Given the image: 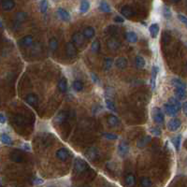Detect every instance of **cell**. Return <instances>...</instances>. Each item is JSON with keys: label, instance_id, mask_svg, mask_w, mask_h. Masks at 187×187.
<instances>
[{"label": "cell", "instance_id": "obj_17", "mask_svg": "<svg viewBox=\"0 0 187 187\" xmlns=\"http://www.w3.org/2000/svg\"><path fill=\"white\" fill-rule=\"evenodd\" d=\"M107 122H108V125L110 126H112V127H114V126H117L120 125V121L117 116H115L113 114H111L108 116V119H107Z\"/></svg>", "mask_w": 187, "mask_h": 187}, {"label": "cell", "instance_id": "obj_7", "mask_svg": "<svg viewBox=\"0 0 187 187\" xmlns=\"http://www.w3.org/2000/svg\"><path fill=\"white\" fill-rule=\"evenodd\" d=\"M129 153V146L125 141H122L118 146V153L120 156L125 157Z\"/></svg>", "mask_w": 187, "mask_h": 187}, {"label": "cell", "instance_id": "obj_31", "mask_svg": "<svg viewBox=\"0 0 187 187\" xmlns=\"http://www.w3.org/2000/svg\"><path fill=\"white\" fill-rule=\"evenodd\" d=\"M26 18H27V14L25 12L20 11L18 13H16V15H15V22L18 23H23V21H25Z\"/></svg>", "mask_w": 187, "mask_h": 187}, {"label": "cell", "instance_id": "obj_9", "mask_svg": "<svg viewBox=\"0 0 187 187\" xmlns=\"http://www.w3.org/2000/svg\"><path fill=\"white\" fill-rule=\"evenodd\" d=\"M72 43L76 46H82V44L84 43V38L82 36V33H75L72 37Z\"/></svg>", "mask_w": 187, "mask_h": 187}, {"label": "cell", "instance_id": "obj_25", "mask_svg": "<svg viewBox=\"0 0 187 187\" xmlns=\"http://www.w3.org/2000/svg\"><path fill=\"white\" fill-rule=\"evenodd\" d=\"M90 9V3L87 0H83V1H80V12L82 14L86 13Z\"/></svg>", "mask_w": 187, "mask_h": 187}, {"label": "cell", "instance_id": "obj_46", "mask_svg": "<svg viewBox=\"0 0 187 187\" xmlns=\"http://www.w3.org/2000/svg\"><path fill=\"white\" fill-rule=\"evenodd\" d=\"M109 32H110V34L112 35V36H115V35H117L118 28L116 27V26H110V29H109Z\"/></svg>", "mask_w": 187, "mask_h": 187}, {"label": "cell", "instance_id": "obj_26", "mask_svg": "<svg viewBox=\"0 0 187 187\" xmlns=\"http://www.w3.org/2000/svg\"><path fill=\"white\" fill-rule=\"evenodd\" d=\"M150 34H151V37L153 38H155L157 37L158 32H159V25L157 23H153L150 26Z\"/></svg>", "mask_w": 187, "mask_h": 187}, {"label": "cell", "instance_id": "obj_12", "mask_svg": "<svg viewBox=\"0 0 187 187\" xmlns=\"http://www.w3.org/2000/svg\"><path fill=\"white\" fill-rule=\"evenodd\" d=\"M121 13L123 17H125V18H131L132 16L135 15V11H134L133 9L129 6H123L121 9Z\"/></svg>", "mask_w": 187, "mask_h": 187}, {"label": "cell", "instance_id": "obj_27", "mask_svg": "<svg viewBox=\"0 0 187 187\" xmlns=\"http://www.w3.org/2000/svg\"><path fill=\"white\" fill-rule=\"evenodd\" d=\"M125 38H126V40L130 43H136L137 41V36L135 32H132V31H130V32H127L125 34Z\"/></svg>", "mask_w": 187, "mask_h": 187}, {"label": "cell", "instance_id": "obj_36", "mask_svg": "<svg viewBox=\"0 0 187 187\" xmlns=\"http://www.w3.org/2000/svg\"><path fill=\"white\" fill-rule=\"evenodd\" d=\"M105 103H106V107H107L110 111H114V112L117 111V109H116V107H115L114 102L112 101L111 99L106 98V99H105Z\"/></svg>", "mask_w": 187, "mask_h": 187}, {"label": "cell", "instance_id": "obj_18", "mask_svg": "<svg viewBox=\"0 0 187 187\" xmlns=\"http://www.w3.org/2000/svg\"><path fill=\"white\" fill-rule=\"evenodd\" d=\"M120 41H118L116 38H111V40H108V47L112 51H116L120 48Z\"/></svg>", "mask_w": 187, "mask_h": 187}, {"label": "cell", "instance_id": "obj_23", "mask_svg": "<svg viewBox=\"0 0 187 187\" xmlns=\"http://www.w3.org/2000/svg\"><path fill=\"white\" fill-rule=\"evenodd\" d=\"M57 87L60 92L62 93H66V90H68V82H66V80L65 78H62V79L59 80L58 84H57Z\"/></svg>", "mask_w": 187, "mask_h": 187}, {"label": "cell", "instance_id": "obj_8", "mask_svg": "<svg viewBox=\"0 0 187 187\" xmlns=\"http://www.w3.org/2000/svg\"><path fill=\"white\" fill-rule=\"evenodd\" d=\"M57 15L59 17V19H61L62 21H65V22H68V21L70 20L69 12L63 8H59L57 9Z\"/></svg>", "mask_w": 187, "mask_h": 187}, {"label": "cell", "instance_id": "obj_19", "mask_svg": "<svg viewBox=\"0 0 187 187\" xmlns=\"http://www.w3.org/2000/svg\"><path fill=\"white\" fill-rule=\"evenodd\" d=\"M157 74H158V68L155 65H153V68H151V84L153 90H154L155 88V80H156Z\"/></svg>", "mask_w": 187, "mask_h": 187}, {"label": "cell", "instance_id": "obj_49", "mask_svg": "<svg viewBox=\"0 0 187 187\" xmlns=\"http://www.w3.org/2000/svg\"><path fill=\"white\" fill-rule=\"evenodd\" d=\"M163 41L165 43H168L169 41H170V36L168 34V33H164L163 35Z\"/></svg>", "mask_w": 187, "mask_h": 187}, {"label": "cell", "instance_id": "obj_20", "mask_svg": "<svg viewBox=\"0 0 187 187\" xmlns=\"http://www.w3.org/2000/svg\"><path fill=\"white\" fill-rule=\"evenodd\" d=\"M115 65L119 69H125L127 66V60L125 57H119L115 61Z\"/></svg>", "mask_w": 187, "mask_h": 187}, {"label": "cell", "instance_id": "obj_54", "mask_svg": "<svg viewBox=\"0 0 187 187\" xmlns=\"http://www.w3.org/2000/svg\"><path fill=\"white\" fill-rule=\"evenodd\" d=\"M23 147L25 148L24 150H26V151H29V150H30V147H29V145H28V144H23Z\"/></svg>", "mask_w": 187, "mask_h": 187}, {"label": "cell", "instance_id": "obj_33", "mask_svg": "<svg viewBox=\"0 0 187 187\" xmlns=\"http://www.w3.org/2000/svg\"><path fill=\"white\" fill-rule=\"evenodd\" d=\"M112 66H113V60H112V58H110V57H109V58H105L104 64H103L104 70L108 71V70H110L112 68Z\"/></svg>", "mask_w": 187, "mask_h": 187}, {"label": "cell", "instance_id": "obj_29", "mask_svg": "<svg viewBox=\"0 0 187 187\" xmlns=\"http://www.w3.org/2000/svg\"><path fill=\"white\" fill-rule=\"evenodd\" d=\"M99 9L102 12H105V13H110L111 11V6L109 5L106 1H101L99 3Z\"/></svg>", "mask_w": 187, "mask_h": 187}, {"label": "cell", "instance_id": "obj_55", "mask_svg": "<svg viewBox=\"0 0 187 187\" xmlns=\"http://www.w3.org/2000/svg\"><path fill=\"white\" fill-rule=\"evenodd\" d=\"M0 28H3V23H2L1 19H0Z\"/></svg>", "mask_w": 187, "mask_h": 187}, {"label": "cell", "instance_id": "obj_32", "mask_svg": "<svg viewBox=\"0 0 187 187\" xmlns=\"http://www.w3.org/2000/svg\"><path fill=\"white\" fill-rule=\"evenodd\" d=\"M135 62H136V66H137L139 68H144V66H145V65H146L145 59H144L142 56H139V55L136 56Z\"/></svg>", "mask_w": 187, "mask_h": 187}, {"label": "cell", "instance_id": "obj_21", "mask_svg": "<svg viewBox=\"0 0 187 187\" xmlns=\"http://www.w3.org/2000/svg\"><path fill=\"white\" fill-rule=\"evenodd\" d=\"M171 84L176 88V89H183V90L186 89L185 83L183 82H182V80H179V79H172L171 80Z\"/></svg>", "mask_w": 187, "mask_h": 187}, {"label": "cell", "instance_id": "obj_38", "mask_svg": "<svg viewBox=\"0 0 187 187\" xmlns=\"http://www.w3.org/2000/svg\"><path fill=\"white\" fill-rule=\"evenodd\" d=\"M49 47H50L51 51L54 52L58 49V41L55 38H52L50 41H49Z\"/></svg>", "mask_w": 187, "mask_h": 187}, {"label": "cell", "instance_id": "obj_43", "mask_svg": "<svg viewBox=\"0 0 187 187\" xmlns=\"http://www.w3.org/2000/svg\"><path fill=\"white\" fill-rule=\"evenodd\" d=\"M103 137H106L107 139H110V140H115V139H118V135H116L114 133H104L103 134Z\"/></svg>", "mask_w": 187, "mask_h": 187}, {"label": "cell", "instance_id": "obj_41", "mask_svg": "<svg viewBox=\"0 0 187 187\" xmlns=\"http://www.w3.org/2000/svg\"><path fill=\"white\" fill-rule=\"evenodd\" d=\"M99 49H100V43L98 40H95L93 41V43L91 45V51L97 54V52H99Z\"/></svg>", "mask_w": 187, "mask_h": 187}, {"label": "cell", "instance_id": "obj_37", "mask_svg": "<svg viewBox=\"0 0 187 187\" xmlns=\"http://www.w3.org/2000/svg\"><path fill=\"white\" fill-rule=\"evenodd\" d=\"M72 87L76 92H80V91H82V89H83V83L80 82V80H74V82H73Z\"/></svg>", "mask_w": 187, "mask_h": 187}, {"label": "cell", "instance_id": "obj_22", "mask_svg": "<svg viewBox=\"0 0 187 187\" xmlns=\"http://www.w3.org/2000/svg\"><path fill=\"white\" fill-rule=\"evenodd\" d=\"M150 141H151V136H145L139 139V141L137 143V146L140 148V149H142V148L145 147Z\"/></svg>", "mask_w": 187, "mask_h": 187}, {"label": "cell", "instance_id": "obj_4", "mask_svg": "<svg viewBox=\"0 0 187 187\" xmlns=\"http://www.w3.org/2000/svg\"><path fill=\"white\" fill-rule=\"evenodd\" d=\"M181 125H182V123L179 119H171L170 121L168 123V128L169 131H171V132L177 131V130L181 127Z\"/></svg>", "mask_w": 187, "mask_h": 187}, {"label": "cell", "instance_id": "obj_24", "mask_svg": "<svg viewBox=\"0 0 187 187\" xmlns=\"http://www.w3.org/2000/svg\"><path fill=\"white\" fill-rule=\"evenodd\" d=\"M125 185L126 186L133 187L134 185H135V183H136V177L133 174L126 175L125 176Z\"/></svg>", "mask_w": 187, "mask_h": 187}, {"label": "cell", "instance_id": "obj_15", "mask_svg": "<svg viewBox=\"0 0 187 187\" xmlns=\"http://www.w3.org/2000/svg\"><path fill=\"white\" fill-rule=\"evenodd\" d=\"M10 159L15 163H22L23 161V155L20 153L19 151H13L11 153H10Z\"/></svg>", "mask_w": 187, "mask_h": 187}, {"label": "cell", "instance_id": "obj_47", "mask_svg": "<svg viewBox=\"0 0 187 187\" xmlns=\"http://www.w3.org/2000/svg\"><path fill=\"white\" fill-rule=\"evenodd\" d=\"M91 79L95 83H97V84L99 83V79H98V77L95 73H91Z\"/></svg>", "mask_w": 187, "mask_h": 187}, {"label": "cell", "instance_id": "obj_13", "mask_svg": "<svg viewBox=\"0 0 187 187\" xmlns=\"http://www.w3.org/2000/svg\"><path fill=\"white\" fill-rule=\"evenodd\" d=\"M68 155H69L68 151L65 149V148L59 149V150H57V151H56V157L61 161H66L68 158Z\"/></svg>", "mask_w": 187, "mask_h": 187}, {"label": "cell", "instance_id": "obj_1", "mask_svg": "<svg viewBox=\"0 0 187 187\" xmlns=\"http://www.w3.org/2000/svg\"><path fill=\"white\" fill-rule=\"evenodd\" d=\"M88 168V165L85 161L82 158H76L75 162H74V171L77 174L83 173L84 171H86V169Z\"/></svg>", "mask_w": 187, "mask_h": 187}, {"label": "cell", "instance_id": "obj_48", "mask_svg": "<svg viewBox=\"0 0 187 187\" xmlns=\"http://www.w3.org/2000/svg\"><path fill=\"white\" fill-rule=\"evenodd\" d=\"M178 19L181 21L182 23H184V24L187 23V18L184 15H182V14H178Z\"/></svg>", "mask_w": 187, "mask_h": 187}, {"label": "cell", "instance_id": "obj_56", "mask_svg": "<svg viewBox=\"0 0 187 187\" xmlns=\"http://www.w3.org/2000/svg\"><path fill=\"white\" fill-rule=\"evenodd\" d=\"M51 187H52V186H51Z\"/></svg>", "mask_w": 187, "mask_h": 187}, {"label": "cell", "instance_id": "obj_30", "mask_svg": "<svg viewBox=\"0 0 187 187\" xmlns=\"http://www.w3.org/2000/svg\"><path fill=\"white\" fill-rule=\"evenodd\" d=\"M25 101L27 102L28 104H30V105H36L38 102V97L36 96V95L29 94V95H28V96L26 97Z\"/></svg>", "mask_w": 187, "mask_h": 187}, {"label": "cell", "instance_id": "obj_16", "mask_svg": "<svg viewBox=\"0 0 187 187\" xmlns=\"http://www.w3.org/2000/svg\"><path fill=\"white\" fill-rule=\"evenodd\" d=\"M95 34H96V31H95L94 28L91 27V26H88L83 30L82 36H83V38H87V40H90V38L95 37Z\"/></svg>", "mask_w": 187, "mask_h": 187}, {"label": "cell", "instance_id": "obj_53", "mask_svg": "<svg viewBox=\"0 0 187 187\" xmlns=\"http://www.w3.org/2000/svg\"><path fill=\"white\" fill-rule=\"evenodd\" d=\"M186 106H187L186 102H184V103H183V104L182 105V110H183V113H184V114H186V112H187V111H186Z\"/></svg>", "mask_w": 187, "mask_h": 187}, {"label": "cell", "instance_id": "obj_28", "mask_svg": "<svg viewBox=\"0 0 187 187\" xmlns=\"http://www.w3.org/2000/svg\"><path fill=\"white\" fill-rule=\"evenodd\" d=\"M0 139H1V141L4 144H6V145H12V143H13L11 137L6 133H2L1 135H0Z\"/></svg>", "mask_w": 187, "mask_h": 187}, {"label": "cell", "instance_id": "obj_10", "mask_svg": "<svg viewBox=\"0 0 187 187\" xmlns=\"http://www.w3.org/2000/svg\"><path fill=\"white\" fill-rule=\"evenodd\" d=\"M164 108H165V111H166V113H167L168 115L169 116H176L178 114V112H179V110L176 107H174V106H172L171 104H165L164 106Z\"/></svg>", "mask_w": 187, "mask_h": 187}, {"label": "cell", "instance_id": "obj_44", "mask_svg": "<svg viewBox=\"0 0 187 187\" xmlns=\"http://www.w3.org/2000/svg\"><path fill=\"white\" fill-rule=\"evenodd\" d=\"M163 14L166 19H170L171 18V10L168 6H165L163 8Z\"/></svg>", "mask_w": 187, "mask_h": 187}, {"label": "cell", "instance_id": "obj_3", "mask_svg": "<svg viewBox=\"0 0 187 187\" xmlns=\"http://www.w3.org/2000/svg\"><path fill=\"white\" fill-rule=\"evenodd\" d=\"M84 154H85V156L91 161L97 160L98 158V155H99L97 149V148H94V147L88 148V149L85 151V153H84Z\"/></svg>", "mask_w": 187, "mask_h": 187}, {"label": "cell", "instance_id": "obj_6", "mask_svg": "<svg viewBox=\"0 0 187 187\" xmlns=\"http://www.w3.org/2000/svg\"><path fill=\"white\" fill-rule=\"evenodd\" d=\"M66 54H68V56L70 58H74L77 55V48L75 47V45H74L72 42L66 43Z\"/></svg>", "mask_w": 187, "mask_h": 187}, {"label": "cell", "instance_id": "obj_2", "mask_svg": "<svg viewBox=\"0 0 187 187\" xmlns=\"http://www.w3.org/2000/svg\"><path fill=\"white\" fill-rule=\"evenodd\" d=\"M153 121L158 123V125H161L165 121V116L163 111H162L159 108H154L153 111Z\"/></svg>", "mask_w": 187, "mask_h": 187}, {"label": "cell", "instance_id": "obj_35", "mask_svg": "<svg viewBox=\"0 0 187 187\" xmlns=\"http://www.w3.org/2000/svg\"><path fill=\"white\" fill-rule=\"evenodd\" d=\"M175 95L178 98L177 99H181V100H184L186 98V91L183 89H176L175 90Z\"/></svg>", "mask_w": 187, "mask_h": 187}, {"label": "cell", "instance_id": "obj_45", "mask_svg": "<svg viewBox=\"0 0 187 187\" xmlns=\"http://www.w3.org/2000/svg\"><path fill=\"white\" fill-rule=\"evenodd\" d=\"M150 132L153 134V135L154 136H156V137H159L161 135V129L160 128H158V127H151L150 129Z\"/></svg>", "mask_w": 187, "mask_h": 187}, {"label": "cell", "instance_id": "obj_40", "mask_svg": "<svg viewBox=\"0 0 187 187\" xmlns=\"http://www.w3.org/2000/svg\"><path fill=\"white\" fill-rule=\"evenodd\" d=\"M140 185L142 187H151V181L150 178L143 177L140 179Z\"/></svg>", "mask_w": 187, "mask_h": 187}, {"label": "cell", "instance_id": "obj_51", "mask_svg": "<svg viewBox=\"0 0 187 187\" xmlns=\"http://www.w3.org/2000/svg\"><path fill=\"white\" fill-rule=\"evenodd\" d=\"M33 182L35 184H42V183H43V180H41L40 178H35Z\"/></svg>", "mask_w": 187, "mask_h": 187}, {"label": "cell", "instance_id": "obj_50", "mask_svg": "<svg viewBox=\"0 0 187 187\" xmlns=\"http://www.w3.org/2000/svg\"><path fill=\"white\" fill-rule=\"evenodd\" d=\"M114 22L119 23H123V22H125V20H123V18L121 16H115L114 17Z\"/></svg>", "mask_w": 187, "mask_h": 187}, {"label": "cell", "instance_id": "obj_42", "mask_svg": "<svg viewBox=\"0 0 187 187\" xmlns=\"http://www.w3.org/2000/svg\"><path fill=\"white\" fill-rule=\"evenodd\" d=\"M40 9L42 13H46L48 9V1H46V0H42L40 3Z\"/></svg>", "mask_w": 187, "mask_h": 187}, {"label": "cell", "instance_id": "obj_5", "mask_svg": "<svg viewBox=\"0 0 187 187\" xmlns=\"http://www.w3.org/2000/svg\"><path fill=\"white\" fill-rule=\"evenodd\" d=\"M0 6L5 11H10L15 8V2L13 0H4V1L0 2Z\"/></svg>", "mask_w": 187, "mask_h": 187}, {"label": "cell", "instance_id": "obj_34", "mask_svg": "<svg viewBox=\"0 0 187 187\" xmlns=\"http://www.w3.org/2000/svg\"><path fill=\"white\" fill-rule=\"evenodd\" d=\"M168 103L171 104L172 106H174V107H176L179 111L182 109V103H181V101H180L179 99H177L176 97H170V98H169V99H168Z\"/></svg>", "mask_w": 187, "mask_h": 187}, {"label": "cell", "instance_id": "obj_39", "mask_svg": "<svg viewBox=\"0 0 187 187\" xmlns=\"http://www.w3.org/2000/svg\"><path fill=\"white\" fill-rule=\"evenodd\" d=\"M181 140H182V136L181 135L177 136L176 137H174L173 139H172V143H173L175 149L177 151H179L180 147H181Z\"/></svg>", "mask_w": 187, "mask_h": 187}, {"label": "cell", "instance_id": "obj_52", "mask_svg": "<svg viewBox=\"0 0 187 187\" xmlns=\"http://www.w3.org/2000/svg\"><path fill=\"white\" fill-rule=\"evenodd\" d=\"M6 117L3 113H0V123H6Z\"/></svg>", "mask_w": 187, "mask_h": 187}, {"label": "cell", "instance_id": "obj_11", "mask_svg": "<svg viewBox=\"0 0 187 187\" xmlns=\"http://www.w3.org/2000/svg\"><path fill=\"white\" fill-rule=\"evenodd\" d=\"M18 44L21 47H29L33 44V37L32 36H25L18 41Z\"/></svg>", "mask_w": 187, "mask_h": 187}, {"label": "cell", "instance_id": "obj_14", "mask_svg": "<svg viewBox=\"0 0 187 187\" xmlns=\"http://www.w3.org/2000/svg\"><path fill=\"white\" fill-rule=\"evenodd\" d=\"M68 114L66 111H61L56 115L54 122L56 123H58V125H62V123H64L68 120Z\"/></svg>", "mask_w": 187, "mask_h": 187}]
</instances>
